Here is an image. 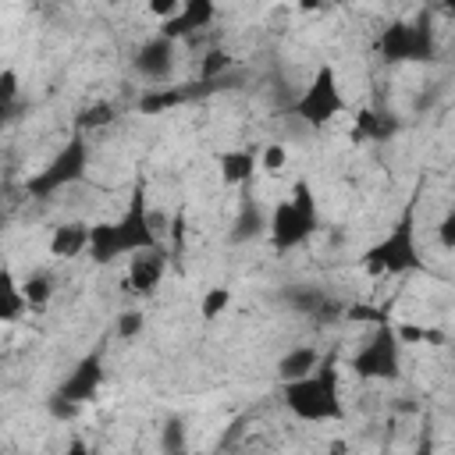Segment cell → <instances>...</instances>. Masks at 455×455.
Wrapping results in <instances>:
<instances>
[{
    "label": "cell",
    "mask_w": 455,
    "mask_h": 455,
    "mask_svg": "<svg viewBox=\"0 0 455 455\" xmlns=\"http://www.w3.org/2000/svg\"><path fill=\"white\" fill-rule=\"evenodd\" d=\"M60 455H92V448L85 444V437H71V441H68V448H64Z\"/></svg>",
    "instance_id": "33"
},
{
    "label": "cell",
    "mask_w": 455,
    "mask_h": 455,
    "mask_svg": "<svg viewBox=\"0 0 455 455\" xmlns=\"http://www.w3.org/2000/svg\"><path fill=\"white\" fill-rule=\"evenodd\" d=\"M341 316H348V320H373V323H387V316H384L377 306H363V302L345 306V313H341Z\"/></svg>",
    "instance_id": "30"
},
{
    "label": "cell",
    "mask_w": 455,
    "mask_h": 455,
    "mask_svg": "<svg viewBox=\"0 0 455 455\" xmlns=\"http://www.w3.org/2000/svg\"><path fill=\"white\" fill-rule=\"evenodd\" d=\"M231 302H235V295H231L228 284H210V288L199 295V316H203V320H217V316H224V313L231 309Z\"/></svg>",
    "instance_id": "20"
},
{
    "label": "cell",
    "mask_w": 455,
    "mask_h": 455,
    "mask_svg": "<svg viewBox=\"0 0 455 455\" xmlns=\"http://www.w3.org/2000/svg\"><path fill=\"white\" fill-rule=\"evenodd\" d=\"M142 327H146V316H142L139 309H124V313L117 316V323H114V334H117L121 341H132V338L142 334Z\"/></svg>",
    "instance_id": "27"
},
{
    "label": "cell",
    "mask_w": 455,
    "mask_h": 455,
    "mask_svg": "<svg viewBox=\"0 0 455 455\" xmlns=\"http://www.w3.org/2000/svg\"><path fill=\"white\" fill-rule=\"evenodd\" d=\"M284 302H288L295 313L320 316V313H323V306H327L331 299H327V291H323V288H316V284H299V288H291V291L284 295Z\"/></svg>",
    "instance_id": "18"
},
{
    "label": "cell",
    "mask_w": 455,
    "mask_h": 455,
    "mask_svg": "<svg viewBox=\"0 0 455 455\" xmlns=\"http://www.w3.org/2000/svg\"><path fill=\"white\" fill-rule=\"evenodd\" d=\"M185 96H188L185 89H153V92H146V96L139 100V110H146V114H156V110L178 107Z\"/></svg>",
    "instance_id": "25"
},
{
    "label": "cell",
    "mask_w": 455,
    "mask_h": 455,
    "mask_svg": "<svg viewBox=\"0 0 455 455\" xmlns=\"http://www.w3.org/2000/svg\"><path fill=\"white\" fill-rule=\"evenodd\" d=\"M327 451H331V455H348V441H341V437H334Z\"/></svg>",
    "instance_id": "34"
},
{
    "label": "cell",
    "mask_w": 455,
    "mask_h": 455,
    "mask_svg": "<svg viewBox=\"0 0 455 455\" xmlns=\"http://www.w3.org/2000/svg\"><path fill=\"white\" fill-rule=\"evenodd\" d=\"M164 274H167V252H164L160 245L128 256V288H132L135 295H153V291L160 288Z\"/></svg>",
    "instance_id": "12"
},
{
    "label": "cell",
    "mask_w": 455,
    "mask_h": 455,
    "mask_svg": "<svg viewBox=\"0 0 455 455\" xmlns=\"http://www.w3.org/2000/svg\"><path fill=\"white\" fill-rule=\"evenodd\" d=\"M18 71H11V68H4L0 71V121L7 117V110L14 107V100H18Z\"/></svg>",
    "instance_id": "28"
},
{
    "label": "cell",
    "mask_w": 455,
    "mask_h": 455,
    "mask_svg": "<svg viewBox=\"0 0 455 455\" xmlns=\"http://www.w3.org/2000/svg\"><path fill=\"white\" fill-rule=\"evenodd\" d=\"M28 313V302L21 295V281L7 263H0V323H14Z\"/></svg>",
    "instance_id": "16"
},
{
    "label": "cell",
    "mask_w": 455,
    "mask_h": 455,
    "mask_svg": "<svg viewBox=\"0 0 455 455\" xmlns=\"http://www.w3.org/2000/svg\"><path fill=\"white\" fill-rule=\"evenodd\" d=\"M320 359H323V355H320L316 345H295V348H288V352L277 359V377H281V384L313 373V370L320 366Z\"/></svg>",
    "instance_id": "15"
},
{
    "label": "cell",
    "mask_w": 455,
    "mask_h": 455,
    "mask_svg": "<svg viewBox=\"0 0 455 455\" xmlns=\"http://www.w3.org/2000/svg\"><path fill=\"white\" fill-rule=\"evenodd\" d=\"M100 384H103V355L100 352H85L71 366V373L57 384V395L68 398V402H75V405H85V402L96 398Z\"/></svg>",
    "instance_id": "9"
},
{
    "label": "cell",
    "mask_w": 455,
    "mask_h": 455,
    "mask_svg": "<svg viewBox=\"0 0 455 455\" xmlns=\"http://www.w3.org/2000/svg\"><path fill=\"white\" fill-rule=\"evenodd\" d=\"M345 92H341V82H338V71L334 64H320L313 71V78L306 82V89L299 92L295 100V117L320 128L327 121H334L338 114H345Z\"/></svg>",
    "instance_id": "6"
},
{
    "label": "cell",
    "mask_w": 455,
    "mask_h": 455,
    "mask_svg": "<svg viewBox=\"0 0 455 455\" xmlns=\"http://www.w3.org/2000/svg\"><path fill=\"white\" fill-rule=\"evenodd\" d=\"M363 270L366 274H412V270H423V256H419V245H416L412 206L387 228L384 238H377L363 252Z\"/></svg>",
    "instance_id": "3"
},
{
    "label": "cell",
    "mask_w": 455,
    "mask_h": 455,
    "mask_svg": "<svg viewBox=\"0 0 455 455\" xmlns=\"http://www.w3.org/2000/svg\"><path fill=\"white\" fill-rule=\"evenodd\" d=\"M114 107L110 103H92V107H85L78 117H75V132H92V128H107V124H114Z\"/></svg>",
    "instance_id": "23"
},
{
    "label": "cell",
    "mask_w": 455,
    "mask_h": 455,
    "mask_svg": "<svg viewBox=\"0 0 455 455\" xmlns=\"http://www.w3.org/2000/svg\"><path fill=\"white\" fill-rule=\"evenodd\" d=\"M78 409H82V405H75V402H68V398H60L57 391H53V395L46 398V412H50L53 419H60V423H68V419H75V416H78Z\"/></svg>",
    "instance_id": "29"
},
{
    "label": "cell",
    "mask_w": 455,
    "mask_h": 455,
    "mask_svg": "<svg viewBox=\"0 0 455 455\" xmlns=\"http://www.w3.org/2000/svg\"><path fill=\"white\" fill-rule=\"evenodd\" d=\"M263 231H267V213H263V206L256 203V196H242V206H238V213H235V224H231V231H228V238H231L235 245H242V242L259 238Z\"/></svg>",
    "instance_id": "14"
},
{
    "label": "cell",
    "mask_w": 455,
    "mask_h": 455,
    "mask_svg": "<svg viewBox=\"0 0 455 455\" xmlns=\"http://www.w3.org/2000/svg\"><path fill=\"white\" fill-rule=\"evenodd\" d=\"M284 409L302 423H334L345 416L341 405V373L334 359H320V366L299 380L281 387Z\"/></svg>",
    "instance_id": "1"
},
{
    "label": "cell",
    "mask_w": 455,
    "mask_h": 455,
    "mask_svg": "<svg viewBox=\"0 0 455 455\" xmlns=\"http://www.w3.org/2000/svg\"><path fill=\"white\" fill-rule=\"evenodd\" d=\"M160 448H164V455H188V448H185V423L178 416L164 419V427H160Z\"/></svg>",
    "instance_id": "24"
},
{
    "label": "cell",
    "mask_w": 455,
    "mask_h": 455,
    "mask_svg": "<svg viewBox=\"0 0 455 455\" xmlns=\"http://www.w3.org/2000/svg\"><path fill=\"white\" fill-rule=\"evenodd\" d=\"M213 18H217L213 0H181L178 14H174L171 21H164L156 36H164V39L178 43V39H185V36L199 32V28H210V21H213Z\"/></svg>",
    "instance_id": "11"
},
{
    "label": "cell",
    "mask_w": 455,
    "mask_h": 455,
    "mask_svg": "<svg viewBox=\"0 0 455 455\" xmlns=\"http://www.w3.org/2000/svg\"><path fill=\"white\" fill-rule=\"evenodd\" d=\"M53 291H57V284H53V277H50L46 270H32V274L21 281V295H25L28 309H32V306H46V302L53 299Z\"/></svg>",
    "instance_id": "19"
},
{
    "label": "cell",
    "mask_w": 455,
    "mask_h": 455,
    "mask_svg": "<svg viewBox=\"0 0 455 455\" xmlns=\"http://www.w3.org/2000/svg\"><path fill=\"white\" fill-rule=\"evenodd\" d=\"M174 60H178V43H171V39H164V36H149V39L135 50L132 68H135V75H142V78H149V82H164V78L174 71Z\"/></svg>",
    "instance_id": "10"
},
{
    "label": "cell",
    "mask_w": 455,
    "mask_h": 455,
    "mask_svg": "<svg viewBox=\"0 0 455 455\" xmlns=\"http://www.w3.org/2000/svg\"><path fill=\"white\" fill-rule=\"evenodd\" d=\"M85 171H89V142H85L82 132H75V135L57 149V156H53L43 171H36V174L25 181V192H28L32 199H50V196H57L60 188L82 181Z\"/></svg>",
    "instance_id": "4"
},
{
    "label": "cell",
    "mask_w": 455,
    "mask_h": 455,
    "mask_svg": "<svg viewBox=\"0 0 455 455\" xmlns=\"http://www.w3.org/2000/svg\"><path fill=\"white\" fill-rule=\"evenodd\" d=\"M412 455H434V441H430V437H423V441L416 444V451H412Z\"/></svg>",
    "instance_id": "35"
},
{
    "label": "cell",
    "mask_w": 455,
    "mask_h": 455,
    "mask_svg": "<svg viewBox=\"0 0 455 455\" xmlns=\"http://www.w3.org/2000/svg\"><path fill=\"white\" fill-rule=\"evenodd\" d=\"M178 7H181V0H153V4H149V14H156L160 25H164V21H171V18L178 14Z\"/></svg>",
    "instance_id": "31"
},
{
    "label": "cell",
    "mask_w": 455,
    "mask_h": 455,
    "mask_svg": "<svg viewBox=\"0 0 455 455\" xmlns=\"http://www.w3.org/2000/svg\"><path fill=\"white\" fill-rule=\"evenodd\" d=\"M395 128H398V121L380 114V110H359L355 114V132L366 135V139H387Z\"/></svg>",
    "instance_id": "21"
},
{
    "label": "cell",
    "mask_w": 455,
    "mask_h": 455,
    "mask_svg": "<svg viewBox=\"0 0 455 455\" xmlns=\"http://www.w3.org/2000/svg\"><path fill=\"white\" fill-rule=\"evenodd\" d=\"M437 235H441V245H444V249H455V213H451V210H448L444 220L437 224Z\"/></svg>",
    "instance_id": "32"
},
{
    "label": "cell",
    "mask_w": 455,
    "mask_h": 455,
    "mask_svg": "<svg viewBox=\"0 0 455 455\" xmlns=\"http://www.w3.org/2000/svg\"><path fill=\"white\" fill-rule=\"evenodd\" d=\"M352 370L363 380H398L402 377V341L395 334V323H377L370 338L355 348Z\"/></svg>",
    "instance_id": "5"
},
{
    "label": "cell",
    "mask_w": 455,
    "mask_h": 455,
    "mask_svg": "<svg viewBox=\"0 0 455 455\" xmlns=\"http://www.w3.org/2000/svg\"><path fill=\"white\" fill-rule=\"evenodd\" d=\"M231 71V53L228 50H220V46H210L206 53H203V60H199V82L203 85H213L220 75H228Z\"/></svg>",
    "instance_id": "22"
},
{
    "label": "cell",
    "mask_w": 455,
    "mask_h": 455,
    "mask_svg": "<svg viewBox=\"0 0 455 455\" xmlns=\"http://www.w3.org/2000/svg\"><path fill=\"white\" fill-rule=\"evenodd\" d=\"M377 50L387 64H412V60H434L437 57V39L427 18L416 21H391L380 39Z\"/></svg>",
    "instance_id": "7"
},
{
    "label": "cell",
    "mask_w": 455,
    "mask_h": 455,
    "mask_svg": "<svg viewBox=\"0 0 455 455\" xmlns=\"http://www.w3.org/2000/svg\"><path fill=\"white\" fill-rule=\"evenodd\" d=\"M316 228H320V213H316V199H313L309 181H295L291 196L274 203V210L267 213V235H270V245L277 252L299 249Z\"/></svg>",
    "instance_id": "2"
},
{
    "label": "cell",
    "mask_w": 455,
    "mask_h": 455,
    "mask_svg": "<svg viewBox=\"0 0 455 455\" xmlns=\"http://www.w3.org/2000/svg\"><path fill=\"white\" fill-rule=\"evenodd\" d=\"M256 164H259L263 171H270V174L284 171V164H288V146H284V142H267V146L259 149Z\"/></svg>",
    "instance_id": "26"
},
{
    "label": "cell",
    "mask_w": 455,
    "mask_h": 455,
    "mask_svg": "<svg viewBox=\"0 0 455 455\" xmlns=\"http://www.w3.org/2000/svg\"><path fill=\"white\" fill-rule=\"evenodd\" d=\"M110 228H114V242H117L121 256H135V252H146V249L160 245V235L153 228V213L146 206V192L142 188H135L128 210L117 220H110Z\"/></svg>",
    "instance_id": "8"
},
{
    "label": "cell",
    "mask_w": 455,
    "mask_h": 455,
    "mask_svg": "<svg viewBox=\"0 0 455 455\" xmlns=\"http://www.w3.org/2000/svg\"><path fill=\"white\" fill-rule=\"evenodd\" d=\"M89 249V224L85 220H64L50 235V256L57 259H75Z\"/></svg>",
    "instance_id": "13"
},
{
    "label": "cell",
    "mask_w": 455,
    "mask_h": 455,
    "mask_svg": "<svg viewBox=\"0 0 455 455\" xmlns=\"http://www.w3.org/2000/svg\"><path fill=\"white\" fill-rule=\"evenodd\" d=\"M217 167H220L224 185H245L256 174V153L252 149H228V153H220Z\"/></svg>",
    "instance_id": "17"
}]
</instances>
